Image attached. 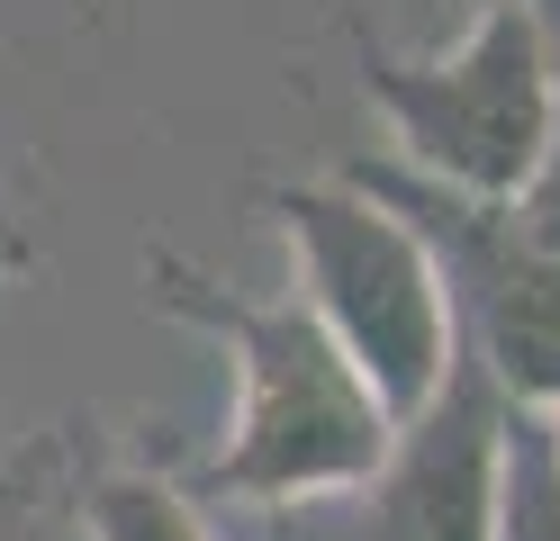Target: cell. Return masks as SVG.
<instances>
[{"instance_id": "5", "label": "cell", "mask_w": 560, "mask_h": 541, "mask_svg": "<svg viewBox=\"0 0 560 541\" xmlns=\"http://www.w3.org/2000/svg\"><path fill=\"white\" fill-rule=\"evenodd\" d=\"M506 415H515V397L498 388V371L452 334V361H443L434 397L416 415H398L389 460L371 469L362 541H488L498 532Z\"/></svg>"}, {"instance_id": "11", "label": "cell", "mask_w": 560, "mask_h": 541, "mask_svg": "<svg viewBox=\"0 0 560 541\" xmlns=\"http://www.w3.org/2000/svg\"><path fill=\"white\" fill-rule=\"evenodd\" d=\"M462 10L479 19V10H534V0H462Z\"/></svg>"}, {"instance_id": "12", "label": "cell", "mask_w": 560, "mask_h": 541, "mask_svg": "<svg viewBox=\"0 0 560 541\" xmlns=\"http://www.w3.org/2000/svg\"><path fill=\"white\" fill-rule=\"evenodd\" d=\"M551 433H560V407H551Z\"/></svg>"}, {"instance_id": "8", "label": "cell", "mask_w": 560, "mask_h": 541, "mask_svg": "<svg viewBox=\"0 0 560 541\" xmlns=\"http://www.w3.org/2000/svg\"><path fill=\"white\" fill-rule=\"evenodd\" d=\"M534 10H542V55H551V144H542L534 180L515 190V216L560 252V0H534Z\"/></svg>"}, {"instance_id": "1", "label": "cell", "mask_w": 560, "mask_h": 541, "mask_svg": "<svg viewBox=\"0 0 560 541\" xmlns=\"http://www.w3.org/2000/svg\"><path fill=\"white\" fill-rule=\"evenodd\" d=\"M145 289L163 316L199 325L235 361V424H226L218 460H199L182 479L199 505H218V496L290 505V496L371 487L398 415L380 407V388L353 371V352L326 334V316L307 298H244V289H226L218 271H199L172 244H145Z\"/></svg>"}, {"instance_id": "7", "label": "cell", "mask_w": 560, "mask_h": 541, "mask_svg": "<svg viewBox=\"0 0 560 541\" xmlns=\"http://www.w3.org/2000/svg\"><path fill=\"white\" fill-rule=\"evenodd\" d=\"M488 541H560V433H551V407H515L506 415L498 532Z\"/></svg>"}, {"instance_id": "4", "label": "cell", "mask_w": 560, "mask_h": 541, "mask_svg": "<svg viewBox=\"0 0 560 541\" xmlns=\"http://www.w3.org/2000/svg\"><path fill=\"white\" fill-rule=\"evenodd\" d=\"M343 180L416 226L443 271L452 334L498 371L515 407H560V252L515 216V199H470L398 154L343 163Z\"/></svg>"}, {"instance_id": "9", "label": "cell", "mask_w": 560, "mask_h": 541, "mask_svg": "<svg viewBox=\"0 0 560 541\" xmlns=\"http://www.w3.org/2000/svg\"><path fill=\"white\" fill-rule=\"evenodd\" d=\"M27 262H37V252H27V235L10 226V208H0V271H27Z\"/></svg>"}, {"instance_id": "2", "label": "cell", "mask_w": 560, "mask_h": 541, "mask_svg": "<svg viewBox=\"0 0 560 541\" xmlns=\"http://www.w3.org/2000/svg\"><path fill=\"white\" fill-rule=\"evenodd\" d=\"M254 208L299 252V298L326 316V334L353 352L389 415H416L452 361V298L434 252L407 216L362 199L343 172L326 180H254Z\"/></svg>"}, {"instance_id": "6", "label": "cell", "mask_w": 560, "mask_h": 541, "mask_svg": "<svg viewBox=\"0 0 560 541\" xmlns=\"http://www.w3.org/2000/svg\"><path fill=\"white\" fill-rule=\"evenodd\" d=\"M73 515L91 541H208V515L182 479L163 469H136V460H109L73 479Z\"/></svg>"}, {"instance_id": "10", "label": "cell", "mask_w": 560, "mask_h": 541, "mask_svg": "<svg viewBox=\"0 0 560 541\" xmlns=\"http://www.w3.org/2000/svg\"><path fill=\"white\" fill-rule=\"evenodd\" d=\"M46 460H55V451H46ZM46 460H27V469H0V505H19L27 487H37V469H46Z\"/></svg>"}, {"instance_id": "3", "label": "cell", "mask_w": 560, "mask_h": 541, "mask_svg": "<svg viewBox=\"0 0 560 541\" xmlns=\"http://www.w3.org/2000/svg\"><path fill=\"white\" fill-rule=\"evenodd\" d=\"M362 91L398 127V163L470 199H515L551 144V55L542 10H479L443 63H398L362 19H343Z\"/></svg>"}]
</instances>
